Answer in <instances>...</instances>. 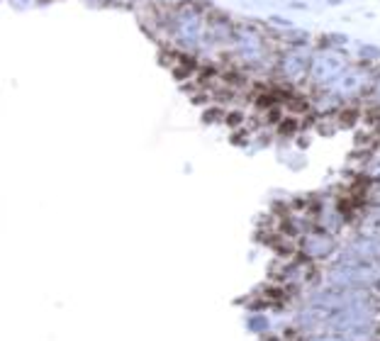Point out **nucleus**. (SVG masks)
<instances>
[{
    "label": "nucleus",
    "mask_w": 380,
    "mask_h": 341,
    "mask_svg": "<svg viewBox=\"0 0 380 341\" xmlns=\"http://www.w3.org/2000/svg\"><path fill=\"white\" fill-rule=\"evenodd\" d=\"M208 22L210 10L200 2H176L166 10V24H164V42L183 54H198L205 52L208 42Z\"/></svg>",
    "instance_id": "f257e3e1"
},
{
    "label": "nucleus",
    "mask_w": 380,
    "mask_h": 341,
    "mask_svg": "<svg viewBox=\"0 0 380 341\" xmlns=\"http://www.w3.org/2000/svg\"><path fill=\"white\" fill-rule=\"evenodd\" d=\"M227 58L234 68H242L246 74H264V76L273 78L278 52L258 24L242 22V24H236Z\"/></svg>",
    "instance_id": "f03ea898"
},
{
    "label": "nucleus",
    "mask_w": 380,
    "mask_h": 341,
    "mask_svg": "<svg viewBox=\"0 0 380 341\" xmlns=\"http://www.w3.org/2000/svg\"><path fill=\"white\" fill-rule=\"evenodd\" d=\"M376 76H378L376 66L358 61V64H351L342 76L324 90L332 93L336 100H342L344 105H356L358 100H366V95L370 93Z\"/></svg>",
    "instance_id": "7ed1b4c3"
},
{
    "label": "nucleus",
    "mask_w": 380,
    "mask_h": 341,
    "mask_svg": "<svg viewBox=\"0 0 380 341\" xmlns=\"http://www.w3.org/2000/svg\"><path fill=\"white\" fill-rule=\"evenodd\" d=\"M351 66V61L346 54H342L336 46H322L312 54V66H310V78L307 86L312 93L329 88L344 71Z\"/></svg>",
    "instance_id": "20e7f679"
},
{
    "label": "nucleus",
    "mask_w": 380,
    "mask_h": 341,
    "mask_svg": "<svg viewBox=\"0 0 380 341\" xmlns=\"http://www.w3.org/2000/svg\"><path fill=\"white\" fill-rule=\"evenodd\" d=\"M312 54L314 52H310L307 46H285V49H280L278 61H276V71H273L276 83H283L288 88L307 86Z\"/></svg>",
    "instance_id": "39448f33"
},
{
    "label": "nucleus",
    "mask_w": 380,
    "mask_h": 341,
    "mask_svg": "<svg viewBox=\"0 0 380 341\" xmlns=\"http://www.w3.org/2000/svg\"><path fill=\"white\" fill-rule=\"evenodd\" d=\"M339 236L336 234H329L320 227H312L307 234H302L298 239V254L312 261V264H324V261H332L339 251Z\"/></svg>",
    "instance_id": "423d86ee"
},
{
    "label": "nucleus",
    "mask_w": 380,
    "mask_h": 341,
    "mask_svg": "<svg viewBox=\"0 0 380 341\" xmlns=\"http://www.w3.org/2000/svg\"><path fill=\"white\" fill-rule=\"evenodd\" d=\"M234 32H236V22H232L227 15L210 12L205 52H208V49H214V52H229L232 39H234Z\"/></svg>",
    "instance_id": "0eeeda50"
},
{
    "label": "nucleus",
    "mask_w": 380,
    "mask_h": 341,
    "mask_svg": "<svg viewBox=\"0 0 380 341\" xmlns=\"http://www.w3.org/2000/svg\"><path fill=\"white\" fill-rule=\"evenodd\" d=\"M244 324H246V332L256 334L258 339L266 336V334H270V329H273V320L268 317L266 312H248Z\"/></svg>",
    "instance_id": "6e6552de"
},
{
    "label": "nucleus",
    "mask_w": 380,
    "mask_h": 341,
    "mask_svg": "<svg viewBox=\"0 0 380 341\" xmlns=\"http://www.w3.org/2000/svg\"><path fill=\"white\" fill-rule=\"evenodd\" d=\"M300 117H295V114H285L283 120L276 124V132L278 136H295V134L300 132Z\"/></svg>",
    "instance_id": "1a4fd4ad"
},
{
    "label": "nucleus",
    "mask_w": 380,
    "mask_h": 341,
    "mask_svg": "<svg viewBox=\"0 0 380 341\" xmlns=\"http://www.w3.org/2000/svg\"><path fill=\"white\" fill-rule=\"evenodd\" d=\"M366 108H368V110H378V112H380V68H378V76H376V80H373L370 93L366 95Z\"/></svg>",
    "instance_id": "9d476101"
},
{
    "label": "nucleus",
    "mask_w": 380,
    "mask_h": 341,
    "mask_svg": "<svg viewBox=\"0 0 380 341\" xmlns=\"http://www.w3.org/2000/svg\"><path fill=\"white\" fill-rule=\"evenodd\" d=\"M358 61H361V64H370V66H376V64L380 61V49L378 46H368V44L361 46V49H358Z\"/></svg>",
    "instance_id": "9b49d317"
},
{
    "label": "nucleus",
    "mask_w": 380,
    "mask_h": 341,
    "mask_svg": "<svg viewBox=\"0 0 380 341\" xmlns=\"http://www.w3.org/2000/svg\"><path fill=\"white\" fill-rule=\"evenodd\" d=\"M298 341H348L342 334H334V332H317V334H310V336H300Z\"/></svg>",
    "instance_id": "f8f14e48"
},
{
    "label": "nucleus",
    "mask_w": 380,
    "mask_h": 341,
    "mask_svg": "<svg viewBox=\"0 0 380 341\" xmlns=\"http://www.w3.org/2000/svg\"><path fill=\"white\" fill-rule=\"evenodd\" d=\"M244 122H246V114L242 112V110H229V112H224V124L232 127V130H239Z\"/></svg>",
    "instance_id": "ddd939ff"
},
{
    "label": "nucleus",
    "mask_w": 380,
    "mask_h": 341,
    "mask_svg": "<svg viewBox=\"0 0 380 341\" xmlns=\"http://www.w3.org/2000/svg\"><path fill=\"white\" fill-rule=\"evenodd\" d=\"M202 122H205V124L224 122V110H222V108H208V110L202 112Z\"/></svg>",
    "instance_id": "4468645a"
},
{
    "label": "nucleus",
    "mask_w": 380,
    "mask_h": 341,
    "mask_svg": "<svg viewBox=\"0 0 380 341\" xmlns=\"http://www.w3.org/2000/svg\"><path fill=\"white\" fill-rule=\"evenodd\" d=\"M270 24H276V27H285V30H290V27H292V22H288L285 18H278V15H273V18H270Z\"/></svg>",
    "instance_id": "2eb2a0df"
},
{
    "label": "nucleus",
    "mask_w": 380,
    "mask_h": 341,
    "mask_svg": "<svg viewBox=\"0 0 380 341\" xmlns=\"http://www.w3.org/2000/svg\"><path fill=\"white\" fill-rule=\"evenodd\" d=\"M95 2H108V0H95Z\"/></svg>",
    "instance_id": "dca6fc26"
},
{
    "label": "nucleus",
    "mask_w": 380,
    "mask_h": 341,
    "mask_svg": "<svg viewBox=\"0 0 380 341\" xmlns=\"http://www.w3.org/2000/svg\"><path fill=\"white\" fill-rule=\"evenodd\" d=\"M378 132H380V127H378Z\"/></svg>",
    "instance_id": "f3484780"
},
{
    "label": "nucleus",
    "mask_w": 380,
    "mask_h": 341,
    "mask_svg": "<svg viewBox=\"0 0 380 341\" xmlns=\"http://www.w3.org/2000/svg\"><path fill=\"white\" fill-rule=\"evenodd\" d=\"M24 2H27V0H24Z\"/></svg>",
    "instance_id": "a211bd4d"
}]
</instances>
